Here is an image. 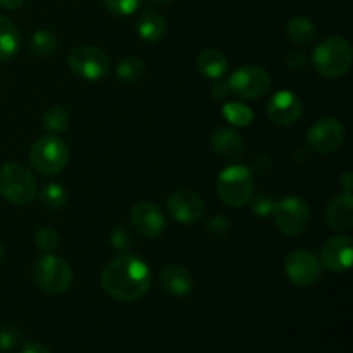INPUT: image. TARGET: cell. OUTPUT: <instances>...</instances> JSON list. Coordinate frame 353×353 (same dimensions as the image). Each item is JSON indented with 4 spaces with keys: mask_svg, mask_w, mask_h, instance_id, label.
I'll return each instance as SVG.
<instances>
[{
    "mask_svg": "<svg viewBox=\"0 0 353 353\" xmlns=\"http://www.w3.org/2000/svg\"><path fill=\"white\" fill-rule=\"evenodd\" d=\"M21 34L16 24L6 16H0V62L10 61L19 52Z\"/></svg>",
    "mask_w": 353,
    "mask_h": 353,
    "instance_id": "cell-21",
    "label": "cell"
},
{
    "mask_svg": "<svg viewBox=\"0 0 353 353\" xmlns=\"http://www.w3.org/2000/svg\"><path fill=\"white\" fill-rule=\"evenodd\" d=\"M352 59L350 41L343 37H330L316 47L312 54V64L323 78L340 79L350 71Z\"/></svg>",
    "mask_w": 353,
    "mask_h": 353,
    "instance_id": "cell-2",
    "label": "cell"
},
{
    "mask_svg": "<svg viewBox=\"0 0 353 353\" xmlns=\"http://www.w3.org/2000/svg\"><path fill=\"white\" fill-rule=\"evenodd\" d=\"M286 62L292 69H303L307 65V57L303 55V52H292V54L286 57Z\"/></svg>",
    "mask_w": 353,
    "mask_h": 353,
    "instance_id": "cell-35",
    "label": "cell"
},
{
    "mask_svg": "<svg viewBox=\"0 0 353 353\" xmlns=\"http://www.w3.org/2000/svg\"><path fill=\"white\" fill-rule=\"evenodd\" d=\"M228 230H230V223L223 216H216L209 221V231L212 233H226Z\"/></svg>",
    "mask_w": 353,
    "mask_h": 353,
    "instance_id": "cell-34",
    "label": "cell"
},
{
    "mask_svg": "<svg viewBox=\"0 0 353 353\" xmlns=\"http://www.w3.org/2000/svg\"><path fill=\"white\" fill-rule=\"evenodd\" d=\"M161 285L169 295L186 296L193 290V278L190 271L183 265H168L161 274Z\"/></svg>",
    "mask_w": 353,
    "mask_h": 353,
    "instance_id": "cell-17",
    "label": "cell"
},
{
    "mask_svg": "<svg viewBox=\"0 0 353 353\" xmlns=\"http://www.w3.org/2000/svg\"><path fill=\"white\" fill-rule=\"evenodd\" d=\"M40 200L47 209H62L68 202V193H65L64 186L50 183V185H45L41 188Z\"/></svg>",
    "mask_w": 353,
    "mask_h": 353,
    "instance_id": "cell-27",
    "label": "cell"
},
{
    "mask_svg": "<svg viewBox=\"0 0 353 353\" xmlns=\"http://www.w3.org/2000/svg\"><path fill=\"white\" fill-rule=\"evenodd\" d=\"M223 116L228 123L238 128L248 126L254 121V112H252L250 107L240 102H228L223 107Z\"/></svg>",
    "mask_w": 353,
    "mask_h": 353,
    "instance_id": "cell-23",
    "label": "cell"
},
{
    "mask_svg": "<svg viewBox=\"0 0 353 353\" xmlns=\"http://www.w3.org/2000/svg\"><path fill=\"white\" fill-rule=\"evenodd\" d=\"M168 210L181 224L196 223L205 212L203 200L192 190H178L168 199Z\"/></svg>",
    "mask_w": 353,
    "mask_h": 353,
    "instance_id": "cell-13",
    "label": "cell"
},
{
    "mask_svg": "<svg viewBox=\"0 0 353 353\" xmlns=\"http://www.w3.org/2000/svg\"><path fill=\"white\" fill-rule=\"evenodd\" d=\"M353 261V241L350 236L338 234L330 238L321 250V265L331 272H347Z\"/></svg>",
    "mask_w": 353,
    "mask_h": 353,
    "instance_id": "cell-12",
    "label": "cell"
},
{
    "mask_svg": "<svg viewBox=\"0 0 353 353\" xmlns=\"http://www.w3.org/2000/svg\"><path fill=\"white\" fill-rule=\"evenodd\" d=\"M276 224L286 236H300L310 224V209L307 202L299 196H285L274 203Z\"/></svg>",
    "mask_w": 353,
    "mask_h": 353,
    "instance_id": "cell-7",
    "label": "cell"
},
{
    "mask_svg": "<svg viewBox=\"0 0 353 353\" xmlns=\"http://www.w3.org/2000/svg\"><path fill=\"white\" fill-rule=\"evenodd\" d=\"M286 34L296 45H309L316 38V24L305 16H295L286 24Z\"/></svg>",
    "mask_w": 353,
    "mask_h": 353,
    "instance_id": "cell-22",
    "label": "cell"
},
{
    "mask_svg": "<svg viewBox=\"0 0 353 353\" xmlns=\"http://www.w3.org/2000/svg\"><path fill=\"white\" fill-rule=\"evenodd\" d=\"M3 255H6V243H3L2 238H0V261L3 259Z\"/></svg>",
    "mask_w": 353,
    "mask_h": 353,
    "instance_id": "cell-39",
    "label": "cell"
},
{
    "mask_svg": "<svg viewBox=\"0 0 353 353\" xmlns=\"http://www.w3.org/2000/svg\"><path fill=\"white\" fill-rule=\"evenodd\" d=\"M165 19L155 10H147L137 21V33L148 43L161 41L165 34Z\"/></svg>",
    "mask_w": 353,
    "mask_h": 353,
    "instance_id": "cell-20",
    "label": "cell"
},
{
    "mask_svg": "<svg viewBox=\"0 0 353 353\" xmlns=\"http://www.w3.org/2000/svg\"><path fill=\"white\" fill-rule=\"evenodd\" d=\"M68 124H69V114L64 107L55 105V107H50V109L45 112L43 126L48 133L52 134L62 133V131H65Z\"/></svg>",
    "mask_w": 353,
    "mask_h": 353,
    "instance_id": "cell-26",
    "label": "cell"
},
{
    "mask_svg": "<svg viewBox=\"0 0 353 353\" xmlns=\"http://www.w3.org/2000/svg\"><path fill=\"white\" fill-rule=\"evenodd\" d=\"M33 276L37 285L50 295L65 293L72 285V271L64 259L47 254L33 268Z\"/></svg>",
    "mask_w": 353,
    "mask_h": 353,
    "instance_id": "cell-6",
    "label": "cell"
},
{
    "mask_svg": "<svg viewBox=\"0 0 353 353\" xmlns=\"http://www.w3.org/2000/svg\"><path fill=\"white\" fill-rule=\"evenodd\" d=\"M103 292L121 302H134L145 296L152 285V272L147 262L133 254H123L103 269Z\"/></svg>",
    "mask_w": 353,
    "mask_h": 353,
    "instance_id": "cell-1",
    "label": "cell"
},
{
    "mask_svg": "<svg viewBox=\"0 0 353 353\" xmlns=\"http://www.w3.org/2000/svg\"><path fill=\"white\" fill-rule=\"evenodd\" d=\"M274 199L271 195H259L255 199L254 212L259 214L261 217H268L272 212V209H274Z\"/></svg>",
    "mask_w": 353,
    "mask_h": 353,
    "instance_id": "cell-32",
    "label": "cell"
},
{
    "mask_svg": "<svg viewBox=\"0 0 353 353\" xmlns=\"http://www.w3.org/2000/svg\"><path fill=\"white\" fill-rule=\"evenodd\" d=\"M150 2L154 3V6H165V3H169L171 0H150Z\"/></svg>",
    "mask_w": 353,
    "mask_h": 353,
    "instance_id": "cell-40",
    "label": "cell"
},
{
    "mask_svg": "<svg viewBox=\"0 0 353 353\" xmlns=\"http://www.w3.org/2000/svg\"><path fill=\"white\" fill-rule=\"evenodd\" d=\"M34 243H37L38 250L45 252V254H52L59 248L61 238H59L57 231L52 230V228H41V230H38L37 236H34Z\"/></svg>",
    "mask_w": 353,
    "mask_h": 353,
    "instance_id": "cell-28",
    "label": "cell"
},
{
    "mask_svg": "<svg viewBox=\"0 0 353 353\" xmlns=\"http://www.w3.org/2000/svg\"><path fill=\"white\" fill-rule=\"evenodd\" d=\"M21 341V331L14 326L0 327V352H9Z\"/></svg>",
    "mask_w": 353,
    "mask_h": 353,
    "instance_id": "cell-30",
    "label": "cell"
},
{
    "mask_svg": "<svg viewBox=\"0 0 353 353\" xmlns=\"http://www.w3.org/2000/svg\"><path fill=\"white\" fill-rule=\"evenodd\" d=\"M345 128L334 117H321L310 126L309 145L317 154H333L343 145Z\"/></svg>",
    "mask_w": 353,
    "mask_h": 353,
    "instance_id": "cell-11",
    "label": "cell"
},
{
    "mask_svg": "<svg viewBox=\"0 0 353 353\" xmlns=\"http://www.w3.org/2000/svg\"><path fill=\"white\" fill-rule=\"evenodd\" d=\"M285 272L290 281L300 288L316 285L321 276V262L312 252L295 250L286 257Z\"/></svg>",
    "mask_w": 353,
    "mask_h": 353,
    "instance_id": "cell-10",
    "label": "cell"
},
{
    "mask_svg": "<svg viewBox=\"0 0 353 353\" xmlns=\"http://www.w3.org/2000/svg\"><path fill=\"white\" fill-rule=\"evenodd\" d=\"M145 72V61L140 57H126L117 64L116 74L121 81L134 83L143 76Z\"/></svg>",
    "mask_w": 353,
    "mask_h": 353,
    "instance_id": "cell-24",
    "label": "cell"
},
{
    "mask_svg": "<svg viewBox=\"0 0 353 353\" xmlns=\"http://www.w3.org/2000/svg\"><path fill=\"white\" fill-rule=\"evenodd\" d=\"M19 353H50V350L45 345L38 343V341H30V343L21 348Z\"/></svg>",
    "mask_w": 353,
    "mask_h": 353,
    "instance_id": "cell-36",
    "label": "cell"
},
{
    "mask_svg": "<svg viewBox=\"0 0 353 353\" xmlns=\"http://www.w3.org/2000/svg\"><path fill=\"white\" fill-rule=\"evenodd\" d=\"M327 226L334 231H345L353 224V196L352 193H341L334 196L324 214Z\"/></svg>",
    "mask_w": 353,
    "mask_h": 353,
    "instance_id": "cell-16",
    "label": "cell"
},
{
    "mask_svg": "<svg viewBox=\"0 0 353 353\" xmlns=\"http://www.w3.org/2000/svg\"><path fill=\"white\" fill-rule=\"evenodd\" d=\"M302 116V100L290 90L276 92L268 102V117L278 126H288Z\"/></svg>",
    "mask_w": 353,
    "mask_h": 353,
    "instance_id": "cell-14",
    "label": "cell"
},
{
    "mask_svg": "<svg viewBox=\"0 0 353 353\" xmlns=\"http://www.w3.org/2000/svg\"><path fill=\"white\" fill-rule=\"evenodd\" d=\"M105 9L116 16H131L137 12L141 0H102Z\"/></svg>",
    "mask_w": 353,
    "mask_h": 353,
    "instance_id": "cell-29",
    "label": "cell"
},
{
    "mask_svg": "<svg viewBox=\"0 0 353 353\" xmlns=\"http://www.w3.org/2000/svg\"><path fill=\"white\" fill-rule=\"evenodd\" d=\"M254 174H252L250 169L243 168V165H230L217 178L219 199L226 205L234 207V209L247 205L254 196Z\"/></svg>",
    "mask_w": 353,
    "mask_h": 353,
    "instance_id": "cell-3",
    "label": "cell"
},
{
    "mask_svg": "<svg viewBox=\"0 0 353 353\" xmlns=\"http://www.w3.org/2000/svg\"><path fill=\"white\" fill-rule=\"evenodd\" d=\"M228 57L217 48H205L200 52L199 59H196V68H199L200 74L205 76L209 79H221L228 72Z\"/></svg>",
    "mask_w": 353,
    "mask_h": 353,
    "instance_id": "cell-19",
    "label": "cell"
},
{
    "mask_svg": "<svg viewBox=\"0 0 353 353\" xmlns=\"http://www.w3.org/2000/svg\"><path fill=\"white\" fill-rule=\"evenodd\" d=\"M131 221L137 231L143 236L154 238L164 231L165 217L161 207L154 202H140L131 210Z\"/></svg>",
    "mask_w": 353,
    "mask_h": 353,
    "instance_id": "cell-15",
    "label": "cell"
},
{
    "mask_svg": "<svg viewBox=\"0 0 353 353\" xmlns=\"http://www.w3.org/2000/svg\"><path fill=\"white\" fill-rule=\"evenodd\" d=\"M0 195L14 205L30 203L37 195V183L26 165L9 162L0 168Z\"/></svg>",
    "mask_w": 353,
    "mask_h": 353,
    "instance_id": "cell-4",
    "label": "cell"
},
{
    "mask_svg": "<svg viewBox=\"0 0 353 353\" xmlns=\"http://www.w3.org/2000/svg\"><path fill=\"white\" fill-rule=\"evenodd\" d=\"M340 185H341V188L345 190V192L352 193V188H353V174H352V171H345L343 174H341Z\"/></svg>",
    "mask_w": 353,
    "mask_h": 353,
    "instance_id": "cell-37",
    "label": "cell"
},
{
    "mask_svg": "<svg viewBox=\"0 0 353 353\" xmlns=\"http://www.w3.org/2000/svg\"><path fill=\"white\" fill-rule=\"evenodd\" d=\"M24 3V0H0V7L9 10H17Z\"/></svg>",
    "mask_w": 353,
    "mask_h": 353,
    "instance_id": "cell-38",
    "label": "cell"
},
{
    "mask_svg": "<svg viewBox=\"0 0 353 353\" xmlns=\"http://www.w3.org/2000/svg\"><path fill=\"white\" fill-rule=\"evenodd\" d=\"M69 68L86 81H99L110 71V59L99 47H78L69 54Z\"/></svg>",
    "mask_w": 353,
    "mask_h": 353,
    "instance_id": "cell-8",
    "label": "cell"
},
{
    "mask_svg": "<svg viewBox=\"0 0 353 353\" xmlns=\"http://www.w3.org/2000/svg\"><path fill=\"white\" fill-rule=\"evenodd\" d=\"M110 243H112L114 248H119V250L128 248L131 243L130 231H128L124 226H117L116 230L112 231V234H110Z\"/></svg>",
    "mask_w": 353,
    "mask_h": 353,
    "instance_id": "cell-31",
    "label": "cell"
},
{
    "mask_svg": "<svg viewBox=\"0 0 353 353\" xmlns=\"http://www.w3.org/2000/svg\"><path fill=\"white\" fill-rule=\"evenodd\" d=\"M30 159L33 168L41 174H57L68 165V145L57 134H45L33 143Z\"/></svg>",
    "mask_w": 353,
    "mask_h": 353,
    "instance_id": "cell-5",
    "label": "cell"
},
{
    "mask_svg": "<svg viewBox=\"0 0 353 353\" xmlns=\"http://www.w3.org/2000/svg\"><path fill=\"white\" fill-rule=\"evenodd\" d=\"M30 47L33 54L47 57V55L55 54V50H57V38H55V34L52 31L38 30L31 37Z\"/></svg>",
    "mask_w": 353,
    "mask_h": 353,
    "instance_id": "cell-25",
    "label": "cell"
},
{
    "mask_svg": "<svg viewBox=\"0 0 353 353\" xmlns=\"http://www.w3.org/2000/svg\"><path fill=\"white\" fill-rule=\"evenodd\" d=\"M228 85L233 95L240 97L243 100L261 99L262 95L271 88V76L268 71L259 65H245L236 69L228 79Z\"/></svg>",
    "mask_w": 353,
    "mask_h": 353,
    "instance_id": "cell-9",
    "label": "cell"
},
{
    "mask_svg": "<svg viewBox=\"0 0 353 353\" xmlns=\"http://www.w3.org/2000/svg\"><path fill=\"white\" fill-rule=\"evenodd\" d=\"M210 143L214 152L224 159H238L245 150L243 138L230 128H219L214 131Z\"/></svg>",
    "mask_w": 353,
    "mask_h": 353,
    "instance_id": "cell-18",
    "label": "cell"
},
{
    "mask_svg": "<svg viewBox=\"0 0 353 353\" xmlns=\"http://www.w3.org/2000/svg\"><path fill=\"white\" fill-rule=\"evenodd\" d=\"M212 97L214 99H226L228 95H231V90H230V85H228V81H223V79H216V83L212 85Z\"/></svg>",
    "mask_w": 353,
    "mask_h": 353,
    "instance_id": "cell-33",
    "label": "cell"
}]
</instances>
